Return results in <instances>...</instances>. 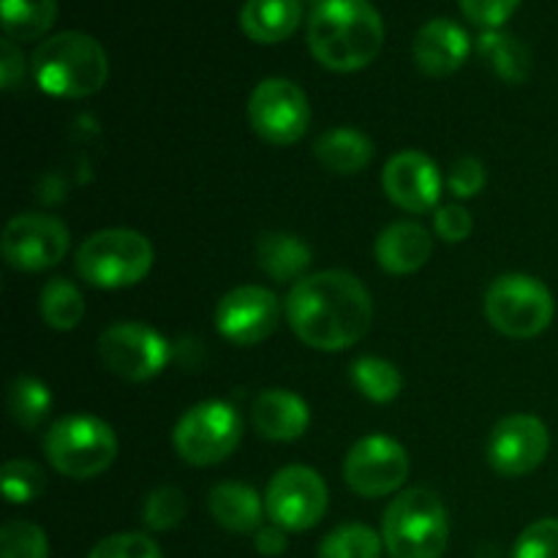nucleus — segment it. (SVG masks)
Instances as JSON below:
<instances>
[{"instance_id":"nucleus-1","label":"nucleus","mask_w":558,"mask_h":558,"mask_svg":"<svg viewBox=\"0 0 558 558\" xmlns=\"http://www.w3.org/2000/svg\"><path fill=\"white\" fill-rule=\"evenodd\" d=\"M283 311L294 336L319 352L354 347L374 322L368 289L343 270L316 272L294 283Z\"/></svg>"},{"instance_id":"nucleus-2","label":"nucleus","mask_w":558,"mask_h":558,"mask_svg":"<svg viewBox=\"0 0 558 558\" xmlns=\"http://www.w3.org/2000/svg\"><path fill=\"white\" fill-rule=\"evenodd\" d=\"M385 22L371 0H322L308 16V47L325 69L352 74L374 63Z\"/></svg>"},{"instance_id":"nucleus-3","label":"nucleus","mask_w":558,"mask_h":558,"mask_svg":"<svg viewBox=\"0 0 558 558\" xmlns=\"http://www.w3.org/2000/svg\"><path fill=\"white\" fill-rule=\"evenodd\" d=\"M33 76L49 96L85 98L104 87L109 60L96 38L80 31H65L38 44L33 52Z\"/></svg>"},{"instance_id":"nucleus-4","label":"nucleus","mask_w":558,"mask_h":558,"mask_svg":"<svg viewBox=\"0 0 558 558\" xmlns=\"http://www.w3.org/2000/svg\"><path fill=\"white\" fill-rule=\"evenodd\" d=\"M381 539L392 558H441L450 543V521L439 496L428 488L396 496L385 510Z\"/></svg>"},{"instance_id":"nucleus-5","label":"nucleus","mask_w":558,"mask_h":558,"mask_svg":"<svg viewBox=\"0 0 558 558\" xmlns=\"http://www.w3.org/2000/svg\"><path fill=\"white\" fill-rule=\"evenodd\" d=\"M150 240L134 229H101L76 251V272L96 289H125L153 270Z\"/></svg>"},{"instance_id":"nucleus-6","label":"nucleus","mask_w":558,"mask_h":558,"mask_svg":"<svg viewBox=\"0 0 558 558\" xmlns=\"http://www.w3.org/2000/svg\"><path fill=\"white\" fill-rule=\"evenodd\" d=\"M47 461L71 480H93L107 472L118 456L114 430L93 414H69L44 436Z\"/></svg>"},{"instance_id":"nucleus-7","label":"nucleus","mask_w":558,"mask_h":558,"mask_svg":"<svg viewBox=\"0 0 558 558\" xmlns=\"http://www.w3.org/2000/svg\"><path fill=\"white\" fill-rule=\"evenodd\" d=\"M556 303L543 281L523 272L496 278L485 294V316L507 338H537L554 322Z\"/></svg>"},{"instance_id":"nucleus-8","label":"nucleus","mask_w":558,"mask_h":558,"mask_svg":"<svg viewBox=\"0 0 558 558\" xmlns=\"http://www.w3.org/2000/svg\"><path fill=\"white\" fill-rule=\"evenodd\" d=\"M243 420L223 401H205L189 409L174 425L172 445L191 466H216L238 450Z\"/></svg>"},{"instance_id":"nucleus-9","label":"nucleus","mask_w":558,"mask_h":558,"mask_svg":"<svg viewBox=\"0 0 558 558\" xmlns=\"http://www.w3.org/2000/svg\"><path fill=\"white\" fill-rule=\"evenodd\" d=\"M248 120L251 129L270 145H294L308 131V98L292 80L270 76V80H262L251 93Z\"/></svg>"},{"instance_id":"nucleus-10","label":"nucleus","mask_w":558,"mask_h":558,"mask_svg":"<svg viewBox=\"0 0 558 558\" xmlns=\"http://www.w3.org/2000/svg\"><path fill=\"white\" fill-rule=\"evenodd\" d=\"M101 363L125 381H147L167 368L169 341L142 322H118L98 338Z\"/></svg>"},{"instance_id":"nucleus-11","label":"nucleus","mask_w":558,"mask_h":558,"mask_svg":"<svg viewBox=\"0 0 558 558\" xmlns=\"http://www.w3.org/2000/svg\"><path fill=\"white\" fill-rule=\"evenodd\" d=\"M330 496L327 485L314 469L287 466L270 480L265 496V510L272 526L283 532H308L325 518Z\"/></svg>"},{"instance_id":"nucleus-12","label":"nucleus","mask_w":558,"mask_h":558,"mask_svg":"<svg viewBox=\"0 0 558 558\" xmlns=\"http://www.w3.org/2000/svg\"><path fill=\"white\" fill-rule=\"evenodd\" d=\"M409 456L390 436H365L349 450L343 461V480L349 488L365 499L390 496L407 483Z\"/></svg>"},{"instance_id":"nucleus-13","label":"nucleus","mask_w":558,"mask_h":558,"mask_svg":"<svg viewBox=\"0 0 558 558\" xmlns=\"http://www.w3.org/2000/svg\"><path fill=\"white\" fill-rule=\"evenodd\" d=\"M69 251V227L52 216H14L3 232V256L14 270L41 272L60 265Z\"/></svg>"},{"instance_id":"nucleus-14","label":"nucleus","mask_w":558,"mask_h":558,"mask_svg":"<svg viewBox=\"0 0 558 558\" xmlns=\"http://www.w3.org/2000/svg\"><path fill=\"white\" fill-rule=\"evenodd\" d=\"M550 450L548 425L534 414H510L496 423L488 441V461L501 477H526Z\"/></svg>"},{"instance_id":"nucleus-15","label":"nucleus","mask_w":558,"mask_h":558,"mask_svg":"<svg viewBox=\"0 0 558 558\" xmlns=\"http://www.w3.org/2000/svg\"><path fill=\"white\" fill-rule=\"evenodd\" d=\"M281 300L265 287H238L223 294L216 308V327L229 343L254 347L270 338L281 322Z\"/></svg>"},{"instance_id":"nucleus-16","label":"nucleus","mask_w":558,"mask_h":558,"mask_svg":"<svg viewBox=\"0 0 558 558\" xmlns=\"http://www.w3.org/2000/svg\"><path fill=\"white\" fill-rule=\"evenodd\" d=\"M381 185L392 205L407 213H430L441 199L439 167L420 150H403L387 161Z\"/></svg>"},{"instance_id":"nucleus-17","label":"nucleus","mask_w":558,"mask_h":558,"mask_svg":"<svg viewBox=\"0 0 558 558\" xmlns=\"http://www.w3.org/2000/svg\"><path fill=\"white\" fill-rule=\"evenodd\" d=\"M469 52H472V41H469L466 31L458 22L447 20V16L425 22L412 44L417 69L425 76H434V80L456 74L466 63Z\"/></svg>"},{"instance_id":"nucleus-18","label":"nucleus","mask_w":558,"mask_h":558,"mask_svg":"<svg viewBox=\"0 0 558 558\" xmlns=\"http://www.w3.org/2000/svg\"><path fill=\"white\" fill-rule=\"evenodd\" d=\"M434 251V238L428 229L414 221H398L381 229L376 238V262L390 276H409L417 272Z\"/></svg>"},{"instance_id":"nucleus-19","label":"nucleus","mask_w":558,"mask_h":558,"mask_svg":"<svg viewBox=\"0 0 558 558\" xmlns=\"http://www.w3.org/2000/svg\"><path fill=\"white\" fill-rule=\"evenodd\" d=\"M251 417H254V428L270 441L300 439L311 423L308 403L289 390H265L256 396Z\"/></svg>"},{"instance_id":"nucleus-20","label":"nucleus","mask_w":558,"mask_h":558,"mask_svg":"<svg viewBox=\"0 0 558 558\" xmlns=\"http://www.w3.org/2000/svg\"><path fill=\"white\" fill-rule=\"evenodd\" d=\"M303 22V0H245L240 27L256 44H281Z\"/></svg>"},{"instance_id":"nucleus-21","label":"nucleus","mask_w":558,"mask_h":558,"mask_svg":"<svg viewBox=\"0 0 558 558\" xmlns=\"http://www.w3.org/2000/svg\"><path fill=\"white\" fill-rule=\"evenodd\" d=\"M210 515L232 534H256L262 529V499L251 485L221 483L210 490Z\"/></svg>"},{"instance_id":"nucleus-22","label":"nucleus","mask_w":558,"mask_h":558,"mask_svg":"<svg viewBox=\"0 0 558 558\" xmlns=\"http://www.w3.org/2000/svg\"><path fill=\"white\" fill-rule=\"evenodd\" d=\"M316 158L322 167H327L336 174H357L374 158V142L357 129H332L322 134L314 145Z\"/></svg>"},{"instance_id":"nucleus-23","label":"nucleus","mask_w":558,"mask_h":558,"mask_svg":"<svg viewBox=\"0 0 558 558\" xmlns=\"http://www.w3.org/2000/svg\"><path fill=\"white\" fill-rule=\"evenodd\" d=\"M480 58L488 63V69L494 71L499 80L510 82V85H521L532 74V52H529L526 44L518 36L507 31H483V36L477 38Z\"/></svg>"},{"instance_id":"nucleus-24","label":"nucleus","mask_w":558,"mask_h":558,"mask_svg":"<svg viewBox=\"0 0 558 558\" xmlns=\"http://www.w3.org/2000/svg\"><path fill=\"white\" fill-rule=\"evenodd\" d=\"M259 267L276 281H303V272L311 265V248L294 234L272 232L265 234L256 245Z\"/></svg>"},{"instance_id":"nucleus-25","label":"nucleus","mask_w":558,"mask_h":558,"mask_svg":"<svg viewBox=\"0 0 558 558\" xmlns=\"http://www.w3.org/2000/svg\"><path fill=\"white\" fill-rule=\"evenodd\" d=\"M0 14H3L5 38L36 41L54 25L58 3L54 0H3Z\"/></svg>"},{"instance_id":"nucleus-26","label":"nucleus","mask_w":558,"mask_h":558,"mask_svg":"<svg viewBox=\"0 0 558 558\" xmlns=\"http://www.w3.org/2000/svg\"><path fill=\"white\" fill-rule=\"evenodd\" d=\"M38 308H41V319L47 322L52 330L69 332L85 316V298H82L80 289L74 287L65 278H52L47 287L41 289V300H38Z\"/></svg>"},{"instance_id":"nucleus-27","label":"nucleus","mask_w":558,"mask_h":558,"mask_svg":"<svg viewBox=\"0 0 558 558\" xmlns=\"http://www.w3.org/2000/svg\"><path fill=\"white\" fill-rule=\"evenodd\" d=\"M349 376H352V381H354V387L360 390V396L368 398V401H374V403L396 401L403 390L401 371L381 357L354 360Z\"/></svg>"},{"instance_id":"nucleus-28","label":"nucleus","mask_w":558,"mask_h":558,"mask_svg":"<svg viewBox=\"0 0 558 558\" xmlns=\"http://www.w3.org/2000/svg\"><path fill=\"white\" fill-rule=\"evenodd\" d=\"M52 409V396L44 381L33 376H16L9 387V414L20 428L36 430Z\"/></svg>"},{"instance_id":"nucleus-29","label":"nucleus","mask_w":558,"mask_h":558,"mask_svg":"<svg viewBox=\"0 0 558 558\" xmlns=\"http://www.w3.org/2000/svg\"><path fill=\"white\" fill-rule=\"evenodd\" d=\"M379 534L363 523H347L338 526L322 539L319 558H379L381 556Z\"/></svg>"},{"instance_id":"nucleus-30","label":"nucleus","mask_w":558,"mask_h":558,"mask_svg":"<svg viewBox=\"0 0 558 558\" xmlns=\"http://www.w3.org/2000/svg\"><path fill=\"white\" fill-rule=\"evenodd\" d=\"M49 543L41 526L31 521H9L0 529V558H47Z\"/></svg>"},{"instance_id":"nucleus-31","label":"nucleus","mask_w":558,"mask_h":558,"mask_svg":"<svg viewBox=\"0 0 558 558\" xmlns=\"http://www.w3.org/2000/svg\"><path fill=\"white\" fill-rule=\"evenodd\" d=\"M145 526L153 532H169V529L180 526V521L185 518V496L180 488L172 485H163V488L153 490L145 501Z\"/></svg>"},{"instance_id":"nucleus-32","label":"nucleus","mask_w":558,"mask_h":558,"mask_svg":"<svg viewBox=\"0 0 558 558\" xmlns=\"http://www.w3.org/2000/svg\"><path fill=\"white\" fill-rule=\"evenodd\" d=\"M44 472L31 461H9L3 466V494L11 505H27L44 494Z\"/></svg>"},{"instance_id":"nucleus-33","label":"nucleus","mask_w":558,"mask_h":558,"mask_svg":"<svg viewBox=\"0 0 558 558\" xmlns=\"http://www.w3.org/2000/svg\"><path fill=\"white\" fill-rule=\"evenodd\" d=\"M512 558H558V518H543L523 529Z\"/></svg>"},{"instance_id":"nucleus-34","label":"nucleus","mask_w":558,"mask_h":558,"mask_svg":"<svg viewBox=\"0 0 558 558\" xmlns=\"http://www.w3.org/2000/svg\"><path fill=\"white\" fill-rule=\"evenodd\" d=\"M87 558H161V550L147 534L123 532L101 539Z\"/></svg>"},{"instance_id":"nucleus-35","label":"nucleus","mask_w":558,"mask_h":558,"mask_svg":"<svg viewBox=\"0 0 558 558\" xmlns=\"http://www.w3.org/2000/svg\"><path fill=\"white\" fill-rule=\"evenodd\" d=\"M458 3L472 25L483 27V31H499L515 14L521 0H458Z\"/></svg>"},{"instance_id":"nucleus-36","label":"nucleus","mask_w":558,"mask_h":558,"mask_svg":"<svg viewBox=\"0 0 558 558\" xmlns=\"http://www.w3.org/2000/svg\"><path fill=\"white\" fill-rule=\"evenodd\" d=\"M447 185H450V191L458 199H472V196H477L485 189V167L472 156L458 158L452 163Z\"/></svg>"},{"instance_id":"nucleus-37","label":"nucleus","mask_w":558,"mask_h":558,"mask_svg":"<svg viewBox=\"0 0 558 558\" xmlns=\"http://www.w3.org/2000/svg\"><path fill=\"white\" fill-rule=\"evenodd\" d=\"M434 221H436V232H439V238L445 240V243H463L474 229L472 213H469L463 205L439 207Z\"/></svg>"},{"instance_id":"nucleus-38","label":"nucleus","mask_w":558,"mask_h":558,"mask_svg":"<svg viewBox=\"0 0 558 558\" xmlns=\"http://www.w3.org/2000/svg\"><path fill=\"white\" fill-rule=\"evenodd\" d=\"M25 76V58H22L20 47L11 38H3L0 41V85L5 90L16 87V82Z\"/></svg>"},{"instance_id":"nucleus-39","label":"nucleus","mask_w":558,"mask_h":558,"mask_svg":"<svg viewBox=\"0 0 558 558\" xmlns=\"http://www.w3.org/2000/svg\"><path fill=\"white\" fill-rule=\"evenodd\" d=\"M254 545L262 556H281L287 550V534L278 526H262L254 534Z\"/></svg>"},{"instance_id":"nucleus-40","label":"nucleus","mask_w":558,"mask_h":558,"mask_svg":"<svg viewBox=\"0 0 558 558\" xmlns=\"http://www.w3.org/2000/svg\"><path fill=\"white\" fill-rule=\"evenodd\" d=\"M314 3H316V5H319V3H322V0H314Z\"/></svg>"}]
</instances>
